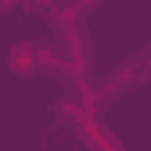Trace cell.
Masks as SVG:
<instances>
[{
    "instance_id": "6da1fadb",
    "label": "cell",
    "mask_w": 151,
    "mask_h": 151,
    "mask_svg": "<svg viewBox=\"0 0 151 151\" xmlns=\"http://www.w3.org/2000/svg\"><path fill=\"white\" fill-rule=\"evenodd\" d=\"M133 79H137V65L126 61V65H119L111 76H104V79H101V90H97V93H101V97H119L126 86H133Z\"/></svg>"
},
{
    "instance_id": "7a4b0ae2",
    "label": "cell",
    "mask_w": 151,
    "mask_h": 151,
    "mask_svg": "<svg viewBox=\"0 0 151 151\" xmlns=\"http://www.w3.org/2000/svg\"><path fill=\"white\" fill-rule=\"evenodd\" d=\"M7 65H11V72H18V76L36 72V68H40V54H36V43H18V47H11Z\"/></svg>"
},
{
    "instance_id": "3957f363",
    "label": "cell",
    "mask_w": 151,
    "mask_h": 151,
    "mask_svg": "<svg viewBox=\"0 0 151 151\" xmlns=\"http://www.w3.org/2000/svg\"><path fill=\"white\" fill-rule=\"evenodd\" d=\"M32 0H0V11H14V7H25Z\"/></svg>"
},
{
    "instance_id": "277c9868",
    "label": "cell",
    "mask_w": 151,
    "mask_h": 151,
    "mask_svg": "<svg viewBox=\"0 0 151 151\" xmlns=\"http://www.w3.org/2000/svg\"><path fill=\"white\" fill-rule=\"evenodd\" d=\"M97 0H72V11H90Z\"/></svg>"
},
{
    "instance_id": "5b68a950",
    "label": "cell",
    "mask_w": 151,
    "mask_h": 151,
    "mask_svg": "<svg viewBox=\"0 0 151 151\" xmlns=\"http://www.w3.org/2000/svg\"><path fill=\"white\" fill-rule=\"evenodd\" d=\"M147 68H151V65H147Z\"/></svg>"
}]
</instances>
